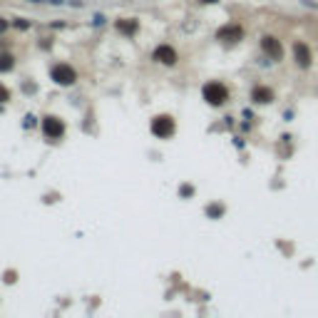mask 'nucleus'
Wrapping results in <instances>:
<instances>
[{"instance_id":"1a4fd4ad","label":"nucleus","mask_w":318,"mask_h":318,"mask_svg":"<svg viewBox=\"0 0 318 318\" xmlns=\"http://www.w3.org/2000/svg\"><path fill=\"white\" fill-rule=\"evenodd\" d=\"M117 30L119 33H125V35H132V33H137V20H117Z\"/></svg>"},{"instance_id":"f03ea898","label":"nucleus","mask_w":318,"mask_h":318,"mask_svg":"<svg viewBox=\"0 0 318 318\" xmlns=\"http://www.w3.org/2000/svg\"><path fill=\"white\" fill-rule=\"evenodd\" d=\"M152 132H154L157 137H169V134L174 132V119H172L169 114L154 117V119H152Z\"/></svg>"},{"instance_id":"ddd939ff","label":"nucleus","mask_w":318,"mask_h":318,"mask_svg":"<svg viewBox=\"0 0 318 318\" xmlns=\"http://www.w3.org/2000/svg\"><path fill=\"white\" fill-rule=\"evenodd\" d=\"M5 25H8V22H3V20H0V30H5Z\"/></svg>"},{"instance_id":"7ed1b4c3","label":"nucleus","mask_w":318,"mask_h":318,"mask_svg":"<svg viewBox=\"0 0 318 318\" xmlns=\"http://www.w3.org/2000/svg\"><path fill=\"white\" fill-rule=\"evenodd\" d=\"M42 132H45V137H50V139H60V137L65 134V125H62L57 117H45V119H42Z\"/></svg>"},{"instance_id":"6e6552de","label":"nucleus","mask_w":318,"mask_h":318,"mask_svg":"<svg viewBox=\"0 0 318 318\" xmlns=\"http://www.w3.org/2000/svg\"><path fill=\"white\" fill-rule=\"evenodd\" d=\"M254 100H256V102H271V100H274V92H271V90H268V87H256V90H254Z\"/></svg>"},{"instance_id":"39448f33","label":"nucleus","mask_w":318,"mask_h":318,"mask_svg":"<svg viewBox=\"0 0 318 318\" xmlns=\"http://www.w3.org/2000/svg\"><path fill=\"white\" fill-rule=\"evenodd\" d=\"M152 57H154L157 62H162V65H174V62H177V53H174V47H169V45H159Z\"/></svg>"},{"instance_id":"4468645a","label":"nucleus","mask_w":318,"mask_h":318,"mask_svg":"<svg viewBox=\"0 0 318 318\" xmlns=\"http://www.w3.org/2000/svg\"><path fill=\"white\" fill-rule=\"evenodd\" d=\"M202 3H216V0H202Z\"/></svg>"},{"instance_id":"0eeeda50","label":"nucleus","mask_w":318,"mask_h":318,"mask_svg":"<svg viewBox=\"0 0 318 318\" xmlns=\"http://www.w3.org/2000/svg\"><path fill=\"white\" fill-rule=\"evenodd\" d=\"M261 45H263V50H266L268 55L274 57V60H281V57H283V47L279 45V40H276V38L266 35V38L261 40Z\"/></svg>"},{"instance_id":"20e7f679","label":"nucleus","mask_w":318,"mask_h":318,"mask_svg":"<svg viewBox=\"0 0 318 318\" xmlns=\"http://www.w3.org/2000/svg\"><path fill=\"white\" fill-rule=\"evenodd\" d=\"M53 80H55L57 85H72L77 80V75L70 65H55L53 67Z\"/></svg>"},{"instance_id":"9b49d317","label":"nucleus","mask_w":318,"mask_h":318,"mask_svg":"<svg viewBox=\"0 0 318 318\" xmlns=\"http://www.w3.org/2000/svg\"><path fill=\"white\" fill-rule=\"evenodd\" d=\"M219 38L224 40V38H241V30L239 28H224L222 33H219Z\"/></svg>"},{"instance_id":"9d476101","label":"nucleus","mask_w":318,"mask_h":318,"mask_svg":"<svg viewBox=\"0 0 318 318\" xmlns=\"http://www.w3.org/2000/svg\"><path fill=\"white\" fill-rule=\"evenodd\" d=\"M13 55L10 53H0V72H8V70H13Z\"/></svg>"},{"instance_id":"f8f14e48","label":"nucleus","mask_w":318,"mask_h":318,"mask_svg":"<svg viewBox=\"0 0 318 318\" xmlns=\"http://www.w3.org/2000/svg\"><path fill=\"white\" fill-rule=\"evenodd\" d=\"M5 100H10V92L5 87H0V102H5Z\"/></svg>"},{"instance_id":"f257e3e1","label":"nucleus","mask_w":318,"mask_h":318,"mask_svg":"<svg viewBox=\"0 0 318 318\" xmlns=\"http://www.w3.org/2000/svg\"><path fill=\"white\" fill-rule=\"evenodd\" d=\"M204 100L209 105L219 107V105H224L226 100H229V90H226L222 82H209L204 87Z\"/></svg>"},{"instance_id":"423d86ee","label":"nucleus","mask_w":318,"mask_h":318,"mask_svg":"<svg viewBox=\"0 0 318 318\" xmlns=\"http://www.w3.org/2000/svg\"><path fill=\"white\" fill-rule=\"evenodd\" d=\"M293 57H296V62H299L301 67H308L311 65V50H308V45L306 42H296L293 45Z\"/></svg>"}]
</instances>
